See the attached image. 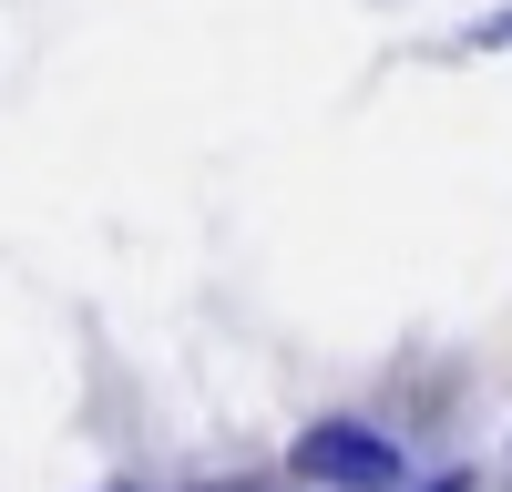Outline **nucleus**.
Listing matches in <instances>:
<instances>
[{
    "mask_svg": "<svg viewBox=\"0 0 512 492\" xmlns=\"http://www.w3.org/2000/svg\"><path fill=\"white\" fill-rule=\"evenodd\" d=\"M287 472L318 482V492H390L400 482V441L369 431V421H318V431H297Z\"/></svg>",
    "mask_w": 512,
    "mask_h": 492,
    "instance_id": "nucleus-1",
    "label": "nucleus"
}]
</instances>
